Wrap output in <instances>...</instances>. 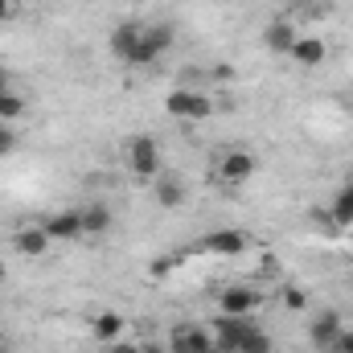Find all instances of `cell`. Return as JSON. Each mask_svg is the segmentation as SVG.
Masks as SVG:
<instances>
[{
    "label": "cell",
    "instance_id": "1",
    "mask_svg": "<svg viewBox=\"0 0 353 353\" xmlns=\"http://www.w3.org/2000/svg\"><path fill=\"white\" fill-rule=\"evenodd\" d=\"M169 46H173V25L148 21V25L140 29V46H136V54H132V66H152Z\"/></svg>",
    "mask_w": 353,
    "mask_h": 353
},
{
    "label": "cell",
    "instance_id": "2",
    "mask_svg": "<svg viewBox=\"0 0 353 353\" xmlns=\"http://www.w3.org/2000/svg\"><path fill=\"white\" fill-rule=\"evenodd\" d=\"M128 169L136 176H144V181H157V176L165 173V165H161V144H157L152 136L128 140Z\"/></svg>",
    "mask_w": 353,
    "mask_h": 353
},
{
    "label": "cell",
    "instance_id": "3",
    "mask_svg": "<svg viewBox=\"0 0 353 353\" xmlns=\"http://www.w3.org/2000/svg\"><path fill=\"white\" fill-rule=\"evenodd\" d=\"M165 107H169V115H176V119H210L214 115V99L205 90H193V87H176L165 99Z\"/></svg>",
    "mask_w": 353,
    "mask_h": 353
},
{
    "label": "cell",
    "instance_id": "4",
    "mask_svg": "<svg viewBox=\"0 0 353 353\" xmlns=\"http://www.w3.org/2000/svg\"><path fill=\"white\" fill-rule=\"evenodd\" d=\"M255 329H259V325H255L251 316H222V312H218V321H214V329H210V333H214V350L234 353Z\"/></svg>",
    "mask_w": 353,
    "mask_h": 353
},
{
    "label": "cell",
    "instance_id": "5",
    "mask_svg": "<svg viewBox=\"0 0 353 353\" xmlns=\"http://www.w3.org/2000/svg\"><path fill=\"white\" fill-rule=\"evenodd\" d=\"M259 169V161L247 152V148H226L222 152V161H218V181H226V185H247L251 176Z\"/></svg>",
    "mask_w": 353,
    "mask_h": 353
},
{
    "label": "cell",
    "instance_id": "6",
    "mask_svg": "<svg viewBox=\"0 0 353 353\" xmlns=\"http://www.w3.org/2000/svg\"><path fill=\"white\" fill-rule=\"evenodd\" d=\"M169 353H214V333L201 325H181L169 333Z\"/></svg>",
    "mask_w": 353,
    "mask_h": 353
},
{
    "label": "cell",
    "instance_id": "7",
    "mask_svg": "<svg viewBox=\"0 0 353 353\" xmlns=\"http://www.w3.org/2000/svg\"><path fill=\"white\" fill-rule=\"evenodd\" d=\"M41 226H46L50 243H79V239H87V234H83V218H79V210H58V214H50Z\"/></svg>",
    "mask_w": 353,
    "mask_h": 353
},
{
    "label": "cell",
    "instance_id": "8",
    "mask_svg": "<svg viewBox=\"0 0 353 353\" xmlns=\"http://www.w3.org/2000/svg\"><path fill=\"white\" fill-rule=\"evenodd\" d=\"M255 308H259V292H255V288H247V283L226 288V292H222V300H218V312H222V316H251Z\"/></svg>",
    "mask_w": 353,
    "mask_h": 353
},
{
    "label": "cell",
    "instance_id": "9",
    "mask_svg": "<svg viewBox=\"0 0 353 353\" xmlns=\"http://www.w3.org/2000/svg\"><path fill=\"white\" fill-rule=\"evenodd\" d=\"M337 337H341V316H337V312H321V316L308 321V341H312V350L333 353Z\"/></svg>",
    "mask_w": 353,
    "mask_h": 353
},
{
    "label": "cell",
    "instance_id": "10",
    "mask_svg": "<svg viewBox=\"0 0 353 353\" xmlns=\"http://www.w3.org/2000/svg\"><path fill=\"white\" fill-rule=\"evenodd\" d=\"M12 251L25 255V259H41V255L50 251L46 226H21V230H12Z\"/></svg>",
    "mask_w": 353,
    "mask_h": 353
},
{
    "label": "cell",
    "instance_id": "11",
    "mask_svg": "<svg viewBox=\"0 0 353 353\" xmlns=\"http://www.w3.org/2000/svg\"><path fill=\"white\" fill-rule=\"evenodd\" d=\"M296 41H300V33H296V25H292L288 17H275V21L267 25V33H263V46L271 50V54H292Z\"/></svg>",
    "mask_w": 353,
    "mask_h": 353
},
{
    "label": "cell",
    "instance_id": "12",
    "mask_svg": "<svg viewBox=\"0 0 353 353\" xmlns=\"http://www.w3.org/2000/svg\"><path fill=\"white\" fill-rule=\"evenodd\" d=\"M140 21H128V25H119V29H111V54L119 58V62H128L132 66V54H136V46H140Z\"/></svg>",
    "mask_w": 353,
    "mask_h": 353
},
{
    "label": "cell",
    "instance_id": "13",
    "mask_svg": "<svg viewBox=\"0 0 353 353\" xmlns=\"http://www.w3.org/2000/svg\"><path fill=\"white\" fill-rule=\"evenodd\" d=\"M201 247H205L210 255H243L247 234H243V230H210V234L201 239Z\"/></svg>",
    "mask_w": 353,
    "mask_h": 353
},
{
    "label": "cell",
    "instance_id": "14",
    "mask_svg": "<svg viewBox=\"0 0 353 353\" xmlns=\"http://www.w3.org/2000/svg\"><path fill=\"white\" fill-rule=\"evenodd\" d=\"M157 201L165 205V210H176V205H185V197H189V189H185V181L176 173H161L157 181Z\"/></svg>",
    "mask_w": 353,
    "mask_h": 353
},
{
    "label": "cell",
    "instance_id": "15",
    "mask_svg": "<svg viewBox=\"0 0 353 353\" xmlns=\"http://www.w3.org/2000/svg\"><path fill=\"white\" fill-rule=\"evenodd\" d=\"M325 54H329V50H325L321 37H300L288 58H296V66H304V70H316V66L325 62Z\"/></svg>",
    "mask_w": 353,
    "mask_h": 353
},
{
    "label": "cell",
    "instance_id": "16",
    "mask_svg": "<svg viewBox=\"0 0 353 353\" xmlns=\"http://www.w3.org/2000/svg\"><path fill=\"white\" fill-rule=\"evenodd\" d=\"M79 218H83V234L87 239H99V234H107L111 230V210L103 205V201H90L79 210Z\"/></svg>",
    "mask_w": 353,
    "mask_h": 353
},
{
    "label": "cell",
    "instance_id": "17",
    "mask_svg": "<svg viewBox=\"0 0 353 353\" xmlns=\"http://www.w3.org/2000/svg\"><path fill=\"white\" fill-rule=\"evenodd\" d=\"M90 337H94V341H103V345L119 341V337H123V316H119V312H111V308H107V312H99V316L90 321Z\"/></svg>",
    "mask_w": 353,
    "mask_h": 353
},
{
    "label": "cell",
    "instance_id": "18",
    "mask_svg": "<svg viewBox=\"0 0 353 353\" xmlns=\"http://www.w3.org/2000/svg\"><path fill=\"white\" fill-rule=\"evenodd\" d=\"M329 218H333V226H350L353 222V185L337 189V197L329 205Z\"/></svg>",
    "mask_w": 353,
    "mask_h": 353
},
{
    "label": "cell",
    "instance_id": "19",
    "mask_svg": "<svg viewBox=\"0 0 353 353\" xmlns=\"http://www.w3.org/2000/svg\"><path fill=\"white\" fill-rule=\"evenodd\" d=\"M25 115V99L17 90H0V123H12Z\"/></svg>",
    "mask_w": 353,
    "mask_h": 353
},
{
    "label": "cell",
    "instance_id": "20",
    "mask_svg": "<svg viewBox=\"0 0 353 353\" xmlns=\"http://www.w3.org/2000/svg\"><path fill=\"white\" fill-rule=\"evenodd\" d=\"M271 350H275V341L267 337L263 329H255V333H251V337H247V341H243L234 353H271Z\"/></svg>",
    "mask_w": 353,
    "mask_h": 353
},
{
    "label": "cell",
    "instance_id": "21",
    "mask_svg": "<svg viewBox=\"0 0 353 353\" xmlns=\"http://www.w3.org/2000/svg\"><path fill=\"white\" fill-rule=\"evenodd\" d=\"M283 308H288V312H304V308H308V292H300V288H283Z\"/></svg>",
    "mask_w": 353,
    "mask_h": 353
},
{
    "label": "cell",
    "instance_id": "22",
    "mask_svg": "<svg viewBox=\"0 0 353 353\" xmlns=\"http://www.w3.org/2000/svg\"><path fill=\"white\" fill-rule=\"evenodd\" d=\"M17 152V132L12 123H0V157H12Z\"/></svg>",
    "mask_w": 353,
    "mask_h": 353
},
{
    "label": "cell",
    "instance_id": "23",
    "mask_svg": "<svg viewBox=\"0 0 353 353\" xmlns=\"http://www.w3.org/2000/svg\"><path fill=\"white\" fill-rule=\"evenodd\" d=\"M333 353H353V329H341V337H337Z\"/></svg>",
    "mask_w": 353,
    "mask_h": 353
},
{
    "label": "cell",
    "instance_id": "24",
    "mask_svg": "<svg viewBox=\"0 0 353 353\" xmlns=\"http://www.w3.org/2000/svg\"><path fill=\"white\" fill-rule=\"evenodd\" d=\"M107 353H140V345H136V341H123V337H119V341H111V345H107Z\"/></svg>",
    "mask_w": 353,
    "mask_h": 353
},
{
    "label": "cell",
    "instance_id": "25",
    "mask_svg": "<svg viewBox=\"0 0 353 353\" xmlns=\"http://www.w3.org/2000/svg\"><path fill=\"white\" fill-rule=\"evenodd\" d=\"M12 17V0H0V21H8Z\"/></svg>",
    "mask_w": 353,
    "mask_h": 353
},
{
    "label": "cell",
    "instance_id": "26",
    "mask_svg": "<svg viewBox=\"0 0 353 353\" xmlns=\"http://www.w3.org/2000/svg\"><path fill=\"white\" fill-rule=\"evenodd\" d=\"M140 353H165V350H161V345H148V341H144V345H140Z\"/></svg>",
    "mask_w": 353,
    "mask_h": 353
},
{
    "label": "cell",
    "instance_id": "27",
    "mask_svg": "<svg viewBox=\"0 0 353 353\" xmlns=\"http://www.w3.org/2000/svg\"><path fill=\"white\" fill-rule=\"evenodd\" d=\"M0 353H8V341H4V333H0Z\"/></svg>",
    "mask_w": 353,
    "mask_h": 353
},
{
    "label": "cell",
    "instance_id": "28",
    "mask_svg": "<svg viewBox=\"0 0 353 353\" xmlns=\"http://www.w3.org/2000/svg\"><path fill=\"white\" fill-rule=\"evenodd\" d=\"M0 90H8V87H4V70H0Z\"/></svg>",
    "mask_w": 353,
    "mask_h": 353
},
{
    "label": "cell",
    "instance_id": "29",
    "mask_svg": "<svg viewBox=\"0 0 353 353\" xmlns=\"http://www.w3.org/2000/svg\"><path fill=\"white\" fill-rule=\"evenodd\" d=\"M214 353H226V350H214Z\"/></svg>",
    "mask_w": 353,
    "mask_h": 353
},
{
    "label": "cell",
    "instance_id": "30",
    "mask_svg": "<svg viewBox=\"0 0 353 353\" xmlns=\"http://www.w3.org/2000/svg\"><path fill=\"white\" fill-rule=\"evenodd\" d=\"M0 275H4V267H0Z\"/></svg>",
    "mask_w": 353,
    "mask_h": 353
}]
</instances>
